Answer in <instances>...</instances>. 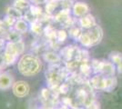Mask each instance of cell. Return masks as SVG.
Returning a JSON list of instances; mask_svg holds the SVG:
<instances>
[{
  "label": "cell",
  "instance_id": "6da1fadb",
  "mask_svg": "<svg viewBox=\"0 0 122 109\" xmlns=\"http://www.w3.org/2000/svg\"><path fill=\"white\" fill-rule=\"evenodd\" d=\"M17 71L23 76H36L41 72L43 63L41 58L35 53H25L18 59L16 63Z\"/></svg>",
  "mask_w": 122,
  "mask_h": 109
},
{
  "label": "cell",
  "instance_id": "7a4b0ae2",
  "mask_svg": "<svg viewBox=\"0 0 122 109\" xmlns=\"http://www.w3.org/2000/svg\"><path fill=\"white\" fill-rule=\"evenodd\" d=\"M70 73L66 70L64 64L48 65L46 71V79L47 87L56 92L57 88L68 79Z\"/></svg>",
  "mask_w": 122,
  "mask_h": 109
},
{
  "label": "cell",
  "instance_id": "3957f363",
  "mask_svg": "<svg viewBox=\"0 0 122 109\" xmlns=\"http://www.w3.org/2000/svg\"><path fill=\"white\" fill-rule=\"evenodd\" d=\"M25 45L23 40L15 43L6 42L3 53V62L5 67L16 64L21 56L25 54Z\"/></svg>",
  "mask_w": 122,
  "mask_h": 109
},
{
  "label": "cell",
  "instance_id": "277c9868",
  "mask_svg": "<svg viewBox=\"0 0 122 109\" xmlns=\"http://www.w3.org/2000/svg\"><path fill=\"white\" fill-rule=\"evenodd\" d=\"M89 84L94 90L111 92L117 86V80L116 76H104L100 74H96L89 78Z\"/></svg>",
  "mask_w": 122,
  "mask_h": 109
},
{
  "label": "cell",
  "instance_id": "5b68a950",
  "mask_svg": "<svg viewBox=\"0 0 122 109\" xmlns=\"http://www.w3.org/2000/svg\"><path fill=\"white\" fill-rule=\"evenodd\" d=\"M91 66L93 69L94 74H100L104 76H115L116 74V67L109 60L108 61H101L97 59H92L91 61Z\"/></svg>",
  "mask_w": 122,
  "mask_h": 109
},
{
  "label": "cell",
  "instance_id": "8992f818",
  "mask_svg": "<svg viewBox=\"0 0 122 109\" xmlns=\"http://www.w3.org/2000/svg\"><path fill=\"white\" fill-rule=\"evenodd\" d=\"M11 90L14 95L17 98H25L30 93V85L26 81L18 80L14 82Z\"/></svg>",
  "mask_w": 122,
  "mask_h": 109
},
{
  "label": "cell",
  "instance_id": "52a82bcc",
  "mask_svg": "<svg viewBox=\"0 0 122 109\" xmlns=\"http://www.w3.org/2000/svg\"><path fill=\"white\" fill-rule=\"evenodd\" d=\"M79 47L76 46H66L65 47H62L59 49V55L62 57L63 62H67L72 59H76L77 54L79 51Z\"/></svg>",
  "mask_w": 122,
  "mask_h": 109
},
{
  "label": "cell",
  "instance_id": "ba28073f",
  "mask_svg": "<svg viewBox=\"0 0 122 109\" xmlns=\"http://www.w3.org/2000/svg\"><path fill=\"white\" fill-rule=\"evenodd\" d=\"M84 32L86 33L87 37L89 38V40L91 42L92 47L98 45L101 42L102 38H103V30L98 25L95 26L94 27L90 28V29L84 30Z\"/></svg>",
  "mask_w": 122,
  "mask_h": 109
},
{
  "label": "cell",
  "instance_id": "9c48e42d",
  "mask_svg": "<svg viewBox=\"0 0 122 109\" xmlns=\"http://www.w3.org/2000/svg\"><path fill=\"white\" fill-rule=\"evenodd\" d=\"M71 13L73 16L79 18V17H82L89 14V6L84 2L77 1V2H75L72 5Z\"/></svg>",
  "mask_w": 122,
  "mask_h": 109
},
{
  "label": "cell",
  "instance_id": "30bf717a",
  "mask_svg": "<svg viewBox=\"0 0 122 109\" xmlns=\"http://www.w3.org/2000/svg\"><path fill=\"white\" fill-rule=\"evenodd\" d=\"M42 58L48 65H60L63 62L59 53H56L55 50H47L44 52L42 55Z\"/></svg>",
  "mask_w": 122,
  "mask_h": 109
},
{
  "label": "cell",
  "instance_id": "8fae6325",
  "mask_svg": "<svg viewBox=\"0 0 122 109\" xmlns=\"http://www.w3.org/2000/svg\"><path fill=\"white\" fill-rule=\"evenodd\" d=\"M77 25L81 27L83 30L90 29L95 26H97L96 18L92 16L91 14H87L86 16L77 18Z\"/></svg>",
  "mask_w": 122,
  "mask_h": 109
},
{
  "label": "cell",
  "instance_id": "7c38bea8",
  "mask_svg": "<svg viewBox=\"0 0 122 109\" xmlns=\"http://www.w3.org/2000/svg\"><path fill=\"white\" fill-rule=\"evenodd\" d=\"M14 78L13 76L8 72H3L0 74V90L1 91H6L10 89L14 84Z\"/></svg>",
  "mask_w": 122,
  "mask_h": 109
},
{
  "label": "cell",
  "instance_id": "4fadbf2b",
  "mask_svg": "<svg viewBox=\"0 0 122 109\" xmlns=\"http://www.w3.org/2000/svg\"><path fill=\"white\" fill-rule=\"evenodd\" d=\"M109 61L115 66L118 74H122V53L114 51L109 54Z\"/></svg>",
  "mask_w": 122,
  "mask_h": 109
},
{
  "label": "cell",
  "instance_id": "5bb4252c",
  "mask_svg": "<svg viewBox=\"0 0 122 109\" xmlns=\"http://www.w3.org/2000/svg\"><path fill=\"white\" fill-rule=\"evenodd\" d=\"M70 16H71V10L70 9H62L54 15L53 20L55 23H57V24L62 26Z\"/></svg>",
  "mask_w": 122,
  "mask_h": 109
},
{
  "label": "cell",
  "instance_id": "9a60e30c",
  "mask_svg": "<svg viewBox=\"0 0 122 109\" xmlns=\"http://www.w3.org/2000/svg\"><path fill=\"white\" fill-rule=\"evenodd\" d=\"M78 70H79L78 73H79L80 75H82L84 77L87 78V79H89V78L91 77L92 74H94L90 61L80 63V66H79Z\"/></svg>",
  "mask_w": 122,
  "mask_h": 109
},
{
  "label": "cell",
  "instance_id": "2e32d148",
  "mask_svg": "<svg viewBox=\"0 0 122 109\" xmlns=\"http://www.w3.org/2000/svg\"><path fill=\"white\" fill-rule=\"evenodd\" d=\"M29 30L31 31L32 34L36 35V36H41L44 33V28H45V25L41 20H36L33 23L29 24Z\"/></svg>",
  "mask_w": 122,
  "mask_h": 109
},
{
  "label": "cell",
  "instance_id": "e0dca14e",
  "mask_svg": "<svg viewBox=\"0 0 122 109\" xmlns=\"http://www.w3.org/2000/svg\"><path fill=\"white\" fill-rule=\"evenodd\" d=\"M5 15L15 18V20H19V19H22L24 17V13L19 10V9L15 8V6H13V5L7 6L5 8Z\"/></svg>",
  "mask_w": 122,
  "mask_h": 109
},
{
  "label": "cell",
  "instance_id": "ac0fdd59",
  "mask_svg": "<svg viewBox=\"0 0 122 109\" xmlns=\"http://www.w3.org/2000/svg\"><path fill=\"white\" fill-rule=\"evenodd\" d=\"M29 26H30L29 23L27 21H25L24 18H22V19H19V20H16L13 28L23 35V34H25L29 30Z\"/></svg>",
  "mask_w": 122,
  "mask_h": 109
},
{
  "label": "cell",
  "instance_id": "d6986e66",
  "mask_svg": "<svg viewBox=\"0 0 122 109\" xmlns=\"http://www.w3.org/2000/svg\"><path fill=\"white\" fill-rule=\"evenodd\" d=\"M5 40L6 42H12V43H15L18 42L20 40H23L22 38V34H20L19 32H17L16 30H15L14 28L10 29L8 33L6 34V36L5 37Z\"/></svg>",
  "mask_w": 122,
  "mask_h": 109
},
{
  "label": "cell",
  "instance_id": "ffe728a7",
  "mask_svg": "<svg viewBox=\"0 0 122 109\" xmlns=\"http://www.w3.org/2000/svg\"><path fill=\"white\" fill-rule=\"evenodd\" d=\"M83 31H84V30H83L77 24L75 25V26H73L72 27H70L69 29H67L69 37H71L72 39H74V40H76V41H78V39L80 38V36H81Z\"/></svg>",
  "mask_w": 122,
  "mask_h": 109
},
{
  "label": "cell",
  "instance_id": "44dd1931",
  "mask_svg": "<svg viewBox=\"0 0 122 109\" xmlns=\"http://www.w3.org/2000/svg\"><path fill=\"white\" fill-rule=\"evenodd\" d=\"M31 4L29 0H14L12 5L15 6V8L19 9L23 13H25V11H27L31 6Z\"/></svg>",
  "mask_w": 122,
  "mask_h": 109
},
{
  "label": "cell",
  "instance_id": "7402d4cb",
  "mask_svg": "<svg viewBox=\"0 0 122 109\" xmlns=\"http://www.w3.org/2000/svg\"><path fill=\"white\" fill-rule=\"evenodd\" d=\"M68 32L65 28H61L57 30V34H56V41L60 44H63L68 38Z\"/></svg>",
  "mask_w": 122,
  "mask_h": 109
},
{
  "label": "cell",
  "instance_id": "603a6c76",
  "mask_svg": "<svg viewBox=\"0 0 122 109\" xmlns=\"http://www.w3.org/2000/svg\"><path fill=\"white\" fill-rule=\"evenodd\" d=\"M85 109H100V104L97 101V99L95 101H93L91 104H89Z\"/></svg>",
  "mask_w": 122,
  "mask_h": 109
},
{
  "label": "cell",
  "instance_id": "cb8c5ba5",
  "mask_svg": "<svg viewBox=\"0 0 122 109\" xmlns=\"http://www.w3.org/2000/svg\"><path fill=\"white\" fill-rule=\"evenodd\" d=\"M32 5H45L47 0H29Z\"/></svg>",
  "mask_w": 122,
  "mask_h": 109
},
{
  "label": "cell",
  "instance_id": "d4e9b609",
  "mask_svg": "<svg viewBox=\"0 0 122 109\" xmlns=\"http://www.w3.org/2000/svg\"><path fill=\"white\" fill-rule=\"evenodd\" d=\"M6 45V41L4 38H0V52H3Z\"/></svg>",
  "mask_w": 122,
  "mask_h": 109
},
{
  "label": "cell",
  "instance_id": "484cf974",
  "mask_svg": "<svg viewBox=\"0 0 122 109\" xmlns=\"http://www.w3.org/2000/svg\"><path fill=\"white\" fill-rule=\"evenodd\" d=\"M56 109H71L69 106H67V105H65V104H61L59 106H57V108Z\"/></svg>",
  "mask_w": 122,
  "mask_h": 109
},
{
  "label": "cell",
  "instance_id": "4316f807",
  "mask_svg": "<svg viewBox=\"0 0 122 109\" xmlns=\"http://www.w3.org/2000/svg\"><path fill=\"white\" fill-rule=\"evenodd\" d=\"M57 107H51V108H44V109H56Z\"/></svg>",
  "mask_w": 122,
  "mask_h": 109
},
{
  "label": "cell",
  "instance_id": "83f0119b",
  "mask_svg": "<svg viewBox=\"0 0 122 109\" xmlns=\"http://www.w3.org/2000/svg\"><path fill=\"white\" fill-rule=\"evenodd\" d=\"M2 72H3V69H2V68H0V74H1Z\"/></svg>",
  "mask_w": 122,
  "mask_h": 109
},
{
  "label": "cell",
  "instance_id": "f1b7e54d",
  "mask_svg": "<svg viewBox=\"0 0 122 109\" xmlns=\"http://www.w3.org/2000/svg\"><path fill=\"white\" fill-rule=\"evenodd\" d=\"M77 109H85L84 107H80V108H77Z\"/></svg>",
  "mask_w": 122,
  "mask_h": 109
}]
</instances>
